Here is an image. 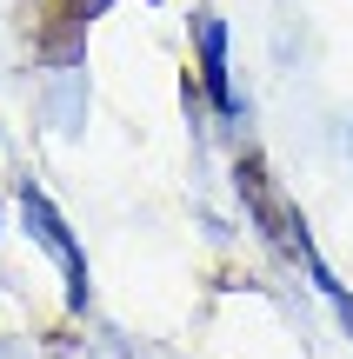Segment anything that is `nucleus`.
Returning a JSON list of instances; mask_svg holds the SVG:
<instances>
[{"mask_svg":"<svg viewBox=\"0 0 353 359\" xmlns=\"http://www.w3.org/2000/svg\"><path fill=\"white\" fill-rule=\"evenodd\" d=\"M20 219H27V233L40 240V253L60 266V280H67V306H87V259H80V246H74V233H67V219L53 213V200L40 187H20Z\"/></svg>","mask_w":353,"mask_h":359,"instance_id":"f257e3e1","label":"nucleus"},{"mask_svg":"<svg viewBox=\"0 0 353 359\" xmlns=\"http://www.w3.org/2000/svg\"><path fill=\"white\" fill-rule=\"evenodd\" d=\"M194 40H200V87L213 93L220 114H240L234 80H227V27H220V13H200V20H194Z\"/></svg>","mask_w":353,"mask_h":359,"instance_id":"f03ea898","label":"nucleus"}]
</instances>
